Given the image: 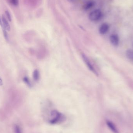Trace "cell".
I'll return each instance as SVG.
<instances>
[{"instance_id": "6da1fadb", "label": "cell", "mask_w": 133, "mask_h": 133, "mask_svg": "<svg viewBox=\"0 0 133 133\" xmlns=\"http://www.w3.org/2000/svg\"><path fill=\"white\" fill-rule=\"evenodd\" d=\"M51 119L50 123L51 124H57L61 123L65 119L64 115L57 110H53L51 113Z\"/></svg>"}, {"instance_id": "7a4b0ae2", "label": "cell", "mask_w": 133, "mask_h": 133, "mask_svg": "<svg viewBox=\"0 0 133 133\" xmlns=\"http://www.w3.org/2000/svg\"><path fill=\"white\" fill-rule=\"evenodd\" d=\"M102 12L100 9H96L91 12L89 16V19L91 21H97L102 17Z\"/></svg>"}, {"instance_id": "3957f363", "label": "cell", "mask_w": 133, "mask_h": 133, "mask_svg": "<svg viewBox=\"0 0 133 133\" xmlns=\"http://www.w3.org/2000/svg\"><path fill=\"white\" fill-rule=\"evenodd\" d=\"M82 58H83V60H84V62L85 63H86V64L87 65L88 68H89V69L92 71L95 74H97V72L95 70V69L94 68L92 65L91 63L89 61V59L88 58L86 57V55H82Z\"/></svg>"}, {"instance_id": "277c9868", "label": "cell", "mask_w": 133, "mask_h": 133, "mask_svg": "<svg viewBox=\"0 0 133 133\" xmlns=\"http://www.w3.org/2000/svg\"><path fill=\"white\" fill-rule=\"evenodd\" d=\"M110 41L112 45L117 46L119 43V39L118 36L116 34H112L110 37Z\"/></svg>"}, {"instance_id": "5b68a950", "label": "cell", "mask_w": 133, "mask_h": 133, "mask_svg": "<svg viewBox=\"0 0 133 133\" xmlns=\"http://www.w3.org/2000/svg\"><path fill=\"white\" fill-rule=\"evenodd\" d=\"M109 28V26L108 24L106 23H103L99 28V32L101 34H105L108 31Z\"/></svg>"}, {"instance_id": "8992f818", "label": "cell", "mask_w": 133, "mask_h": 133, "mask_svg": "<svg viewBox=\"0 0 133 133\" xmlns=\"http://www.w3.org/2000/svg\"><path fill=\"white\" fill-rule=\"evenodd\" d=\"M106 124L107 126L109 129L111 130V131H112L114 133H119L118 130L117 129L115 125L111 121L107 120L106 121Z\"/></svg>"}, {"instance_id": "52a82bcc", "label": "cell", "mask_w": 133, "mask_h": 133, "mask_svg": "<svg viewBox=\"0 0 133 133\" xmlns=\"http://www.w3.org/2000/svg\"><path fill=\"white\" fill-rule=\"evenodd\" d=\"M1 17L3 26V28L2 29H4L5 30H8V31H10L11 28H10V25H9L5 16L4 15H2Z\"/></svg>"}, {"instance_id": "ba28073f", "label": "cell", "mask_w": 133, "mask_h": 133, "mask_svg": "<svg viewBox=\"0 0 133 133\" xmlns=\"http://www.w3.org/2000/svg\"><path fill=\"white\" fill-rule=\"evenodd\" d=\"M126 55L128 59L133 62V50H128L126 51Z\"/></svg>"}, {"instance_id": "9c48e42d", "label": "cell", "mask_w": 133, "mask_h": 133, "mask_svg": "<svg viewBox=\"0 0 133 133\" xmlns=\"http://www.w3.org/2000/svg\"><path fill=\"white\" fill-rule=\"evenodd\" d=\"M94 5V2L92 1H89L87 2L84 6L85 10H88L92 8Z\"/></svg>"}, {"instance_id": "30bf717a", "label": "cell", "mask_w": 133, "mask_h": 133, "mask_svg": "<svg viewBox=\"0 0 133 133\" xmlns=\"http://www.w3.org/2000/svg\"><path fill=\"white\" fill-rule=\"evenodd\" d=\"M14 131L15 133H22V130L18 125H15L14 127Z\"/></svg>"}, {"instance_id": "8fae6325", "label": "cell", "mask_w": 133, "mask_h": 133, "mask_svg": "<svg viewBox=\"0 0 133 133\" xmlns=\"http://www.w3.org/2000/svg\"><path fill=\"white\" fill-rule=\"evenodd\" d=\"M39 71L37 70H36L33 73L34 79L35 81L38 80L39 79Z\"/></svg>"}, {"instance_id": "7c38bea8", "label": "cell", "mask_w": 133, "mask_h": 133, "mask_svg": "<svg viewBox=\"0 0 133 133\" xmlns=\"http://www.w3.org/2000/svg\"><path fill=\"white\" fill-rule=\"evenodd\" d=\"M10 4L14 6H18L19 4V0H8Z\"/></svg>"}, {"instance_id": "4fadbf2b", "label": "cell", "mask_w": 133, "mask_h": 133, "mask_svg": "<svg viewBox=\"0 0 133 133\" xmlns=\"http://www.w3.org/2000/svg\"><path fill=\"white\" fill-rule=\"evenodd\" d=\"M5 14L6 15V16H7V18L8 20L10 21V22H11L12 20L11 17V15H10L9 12L8 11H5Z\"/></svg>"}, {"instance_id": "5bb4252c", "label": "cell", "mask_w": 133, "mask_h": 133, "mask_svg": "<svg viewBox=\"0 0 133 133\" xmlns=\"http://www.w3.org/2000/svg\"><path fill=\"white\" fill-rule=\"evenodd\" d=\"M2 30H3L4 36L5 38V39L8 40V34H7V32H6V30H5L4 29H2Z\"/></svg>"}, {"instance_id": "9a60e30c", "label": "cell", "mask_w": 133, "mask_h": 133, "mask_svg": "<svg viewBox=\"0 0 133 133\" xmlns=\"http://www.w3.org/2000/svg\"><path fill=\"white\" fill-rule=\"evenodd\" d=\"M23 81H24V82H25L27 85H29V86H30V82L29 79H28L27 77H24V78H23Z\"/></svg>"}, {"instance_id": "2e32d148", "label": "cell", "mask_w": 133, "mask_h": 133, "mask_svg": "<svg viewBox=\"0 0 133 133\" xmlns=\"http://www.w3.org/2000/svg\"><path fill=\"white\" fill-rule=\"evenodd\" d=\"M0 25L1 26L2 28H3V23H2V17L0 16Z\"/></svg>"}, {"instance_id": "e0dca14e", "label": "cell", "mask_w": 133, "mask_h": 133, "mask_svg": "<svg viewBox=\"0 0 133 133\" xmlns=\"http://www.w3.org/2000/svg\"><path fill=\"white\" fill-rule=\"evenodd\" d=\"M66 1H68L69 2H74L76 0H66Z\"/></svg>"}]
</instances>
